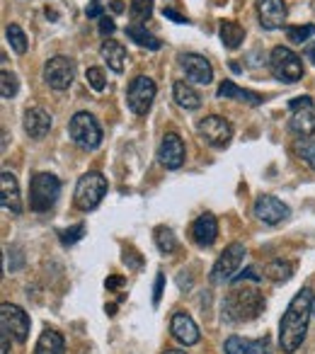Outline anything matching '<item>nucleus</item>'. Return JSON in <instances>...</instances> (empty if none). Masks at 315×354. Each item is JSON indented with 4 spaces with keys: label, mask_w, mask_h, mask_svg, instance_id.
<instances>
[{
    "label": "nucleus",
    "mask_w": 315,
    "mask_h": 354,
    "mask_svg": "<svg viewBox=\"0 0 315 354\" xmlns=\"http://www.w3.org/2000/svg\"><path fill=\"white\" fill-rule=\"evenodd\" d=\"M313 304L315 294L310 291V286H303L286 306L284 315L279 320V347L284 354H294L305 342L310 315H313Z\"/></svg>",
    "instance_id": "1"
},
{
    "label": "nucleus",
    "mask_w": 315,
    "mask_h": 354,
    "mask_svg": "<svg viewBox=\"0 0 315 354\" xmlns=\"http://www.w3.org/2000/svg\"><path fill=\"white\" fill-rule=\"evenodd\" d=\"M265 308V299L257 289H250L245 284H236L223 299V318L228 323H247L255 320Z\"/></svg>",
    "instance_id": "2"
},
{
    "label": "nucleus",
    "mask_w": 315,
    "mask_h": 354,
    "mask_svg": "<svg viewBox=\"0 0 315 354\" xmlns=\"http://www.w3.org/2000/svg\"><path fill=\"white\" fill-rule=\"evenodd\" d=\"M61 194V180L51 172H37L30 183V209L37 214H44L54 209Z\"/></svg>",
    "instance_id": "3"
},
{
    "label": "nucleus",
    "mask_w": 315,
    "mask_h": 354,
    "mask_svg": "<svg viewBox=\"0 0 315 354\" xmlns=\"http://www.w3.org/2000/svg\"><path fill=\"white\" fill-rule=\"evenodd\" d=\"M107 194V177L102 172H85L83 177H78V185H75L73 204L80 212H93L99 207V202Z\"/></svg>",
    "instance_id": "4"
},
{
    "label": "nucleus",
    "mask_w": 315,
    "mask_h": 354,
    "mask_svg": "<svg viewBox=\"0 0 315 354\" xmlns=\"http://www.w3.org/2000/svg\"><path fill=\"white\" fill-rule=\"evenodd\" d=\"M68 133L73 143L83 151H95L102 143V127L90 112H78L68 122Z\"/></svg>",
    "instance_id": "5"
},
{
    "label": "nucleus",
    "mask_w": 315,
    "mask_h": 354,
    "mask_svg": "<svg viewBox=\"0 0 315 354\" xmlns=\"http://www.w3.org/2000/svg\"><path fill=\"white\" fill-rule=\"evenodd\" d=\"M269 71L281 83H298L303 78V64L296 51L289 46H274L269 54Z\"/></svg>",
    "instance_id": "6"
},
{
    "label": "nucleus",
    "mask_w": 315,
    "mask_h": 354,
    "mask_svg": "<svg viewBox=\"0 0 315 354\" xmlns=\"http://www.w3.org/2000/svg\"><path fill=\"white\" fill-rule=\"evenodd\" d=\"M242 260H245V245L242 243H231L226 250L218 255V260L211 267V284H226L233 281L240 272Z\"/></svg>",
    "instance_id": "7"
},
{
    "label": "nucleus",
    "mask_w": 315,
    "mask_h": 354,
    "mask_svg": "<svg viewBox=\"0 0 315 354\" xmlns=\"http://www.w3.org/2000/svg\"><path fill=\"white\" fill-rule=\"evenodd\" d=\"M155 83H153L148 75H136V78L128 83L126 90V104L133 114H148V109L153 107V100H155Z\"/></svg>",
    "instance_id": "8"
},
{
    "label": "nucleus",
    "mask_w": 315,
    "mask_h": 354,
    "mask_svg": "<svg viewBox=\"0 0 315 354\" xmlns=\"http://www.w3.org/2000/svg\"><path fill=\"white\" fill-rule=\"evenodd\" d=\"M197 131L211 148H226L233 138L231 122L223 119V117H218V114H209V117H204L202 122H199Z\"/></svg>",
    "instance_id": "9"
},
{
    "label": "nucleus",
    "mask_w": 315,
    "mask_h": 354,
    "mask_svg": "<svg viewBox=\"0 0 315 354\" xmlns=\"http://www.w3.org/2000/svg\"><path fill=\"white\" fill-rule=\"evenodd\" d=\"M75 78V64L68 56H54L44 64V80L54 90H68Z\"/></svg>",
    "instance_id": "10"
},
{
    "label": "nucleus",
    "mask_w": 315,
    "mask_h": 354,
    "mask_svg": "<svg viewBox=\"0 0 315 354\" xmlns=\"http://www.w3.org/2000/svg\"><path fill=\"white\" fill-rule=\"evenodd\" d=\"M30 315L15 304H3L0 306V328L8 330L17 342H27L30 337Z\"/></svg>",
    "instance_id": "11"
},
{
    "label": "nucleus",
    "mask_w": 315,
    "mask_h": 354,
    "mask_svg": "<svg viewBox=\"0 0 315 354\" xmlns=\"http://www.w3.org/2000/svg\"><path fill=\"white\" fill-rule=\"evenodd\" d=\"M252 214H255L257 221L267 223V226H276V223L286 221L291 212H289V207L281 202V199L271 197V194H262V197L255 199Z\"/></svg>",
    "instance_id": "12"
},
{
    "label": "nucleus",
    "mask_w": 315,
    "mask_h": 354,
    "mask_svg": "<svg viewBox=\"0 0 315 354\" xmlns=\"http://www.w3.org/2000/svg\"><path fill=\"white\" fill-rule=\"evenodd\" d=\"M170 335L178 339L184 347H192L202 339V333H199V325L194 323V318L184 310H178L170 320Z\"/></svg>",
    "instance_id": "13"
},
{
    "label": "nucleus",
    "mask_w": 315,
    "mask_h": 354,
    "mask_svg": "<svg viewBox=\"0 0 315 354\" xmlns=\"http://www.w3.org/2000/svg\"><path fill=\"white\" fill-rule=\"evenodd\" d=\"M158 158H160V162H163L168 170H178V167H182L184 158H187L184 141L178 136V133H165L163 141H160V148H158Z\"/></svg>",
    "instance_id": "14"
},
{
    "label": "nucleus",
    "mask_w": 315,
    "mask_h": 354,
    "mask_svg": "<svg viewBox=\"0 0 315 354\" xmlns=\"http://www.w3.org/2000/svg\"><path fill=\"white\" fill-rule=\"evenodd\" d=\"M0 207H3V212H10V214H15V216H20V214L25 212L17 177L8 170H3V175H0Z\"/></svg>",
    "instance_id": "15"
},
{
    "label": "nucleus",
    "mask_w": 315,
    "mask_h": 354,
    "mask_svg": "<svg viewBox=\"0 0 315 354\" xmlns=\"http://www.w3.org/2000/svg\"><path fill=\"white\" fill-rule=\"evenodd\" d=\"M180 64H182V71L187 75V80L197 85H211L213 83V68L204 56L199 54H184L180 56Z\"/></svg>",
    "instance_id": "16"
},
{
    "label": "nucleus",
    "mask_w": 315,
    "mask_h": 354,
    "mask_svg": "<svg viewBox=\"0 0 315 354\" xmlns=\"http://www.w3.org/2000/svg\"><path fill=\"white\" fill-rule=\"evenodd\" d=\"M257 15H260V25L265 30H279L289 10H286L284 0H257Z\"/></svg>",
    "instance_id": "17"
},
{
    "label": "nucleus",
    "mask_w": 315,
    "mask_h": 354,
    "mask_svg": "<svg viewBox=\"0 0 315 354\" xmlns=\"http://www.w3.org/2000/svg\"><path fill=\"white\" fill-rule=\"evenodd\" d=\"M189 236L197 243L199 248H211L218 238V221L213 214H202V216L194 218L192 228H189Z\"/></svg>",
    "instance_id": "18"
},
{
    "label": "nucleus",
    "mask_w": 315,
    "mask_h": 354,
    "mask_svg": "<svg viewBox=\"0 0 315 354\" xmlns=\"http://www.w3.org/2000/svg\"><path fill=\"white\" fill-rule=\"evenodd\" d=\"M223 352L226 354H271V339H247L240 335H231L223 344Z\"/></svg>",
    "instance_id": "19"
},
{
    "label": "nucleus",
    "mask_w": 315,
    "mask_h": 354,
    "mask_svg": "<svg viewBox=\"0 0 315 354\" xmlns=\"http://www.w3.org/2000/svg\"><path fill=\"white\" fill-rule=\"evenodd\" d=\"M22 124H25V131L30 133L32 138H44L46 133L51 131V114L44 112L41 107H30L25 112V119H22Z\"/></svg>",
    "instance_id": "20"
},
{
    "label": "nucleus",
    "mask_w": 315,
    "mask_h": 354,
    "mask_svg": "<svg viewBox=\"0 0 315 354\" xmlns=\"http://www.w3.org/2000/svg\"><path fill=\"white\" fill-rule=\"evenodd\" d=\"M216 97L218 100H238V102H245V104H250V107H260V104L265 102V100H262V95L252 93V90L238 88L233 80H223V83L218 85Z\"/></svg>",
    "instance_id": "21"
},
{
    "label": "nucleus",
    "mask_w": 315,
    "mask_h": 354,
    "mask_svg": "<svg viewBox=\"0 0 315 354\" xmlns=\"http://www.w3.org/2000/svg\"><path fill=\"white\" fill-rule=\"evenodd\" d=\"M99 56L107 61V66L114 71V73H124L128 54H126V49L119 44V41H114V39L102 41V46H99Z\"/></svg>",
    "instance_id": "22"
},
{
    "label": "nucleus",
    "mask_w": 315,
    "mask_h": 354,
    "mask_svg": "<svg viewBox=\"0 0 315 354\" xmlns=\"http://www.w3.org/2000/svg\"><path fill=\"white\" fill-rule=\"evenodd\" d=\"M35 354H66V339L61 333L46 328L35 344Z\"/></svg>",
    "instance_id": "23"
},
{
    "label": "nucleus",
    "mask_w": 315,
    "mask_h": 354,
    "mask_svg": "<svg viewBox=\"0 0 315 354\" xmlns=\"http://www.w3.org/2000/svg\"><path fill=\"white\" fill-rule=\"evenodd\" d=\"M173 97L182 109H199L202 107V95H199L189 83H184V80H175Z\"/></svg>",
    "instance_id": "24"
},
{
    "label": "nucleus",
    "mask_w": 315,
    "mask_h": 354,
    "mask_svg": "<svg viewBox=\"0 0 315 354\" xmlns=\"http://www.w3.org/2000/svg\"><path fill=\"white\" fill-rule=\"evenodd\" d=\"M218 37H221L223 46L233 51L242 44V39H245V30H242L236 20H221V25H218Z\"/></svg>",
    "instance_id": "25"
},
{
    "label": "nucleus",
    "mask_w": 315,
    "mask_h": 354,
    "mask_svg": "<svg viewBox=\"0 0 315 354\" xmlns=\"http://www.w3.org/2000/svg\"><path fill=\"white\" fill-rule=\"evenodd\" d=\"M289 129L300 138L313 136L315 131V109H305V112H294L289 122Z\"/></svg>",
    "instance_id": "26"
},
{
    "label": "nucleus",
    "mask_w": 315,
    "mask_h": 354,
    "mask_svg": "<svg viewBox=\"0 0 315 354\" xmlns=\"http://www.w3.org/2000/svg\"><path fill=\"white\" fill-rule=\"evenodd\" d=\"M126 37L131 41H136L138 46H146V49H151V51H158L160 46H163L158 37H153L151 32L146 30V25H128Z\"/></svg>",
    "instance_id": "27"
},
{
    "label": "nucleus",
    "mask_w": 315,
    "mask_h": 354,
    "mask_svg": "<svg viewBox=\"0 0 315 354\" xmlns=\"http://www.w3.org/2000/svg\"><path fill=\"white\" fill-rule=\"evenodd\" d=\"M291 274H294V265L286 260H271V262H267V267H265V277L274 281V284L289 281Z\"/></svg>",
    "instance_id": "28"
},
{
    "label": "nucleus",
    "mask_w": 315,
    "mask_h": 354,
    "mask_svg": "<svg viewBox=\"0 0 315 354\" xmlns=\"http://www.w3.org/2000/svg\"><path fill=\"white\" fill-rule=\"evenodd\" d=\"M128 15H131L133 25H146L153 15V0H131Z\"/></svg>",
    "instance_id": "29"
},
{
    "label": "nucleus",
    "mask_w": 315,
    "mask_h": 354,
    "mask_svg": "<svg viewBox=\"0 0 315 354\" xmlns=\"http://www.w3.org/2000/svg\"><path fill=\"white\" fill-rule=\"evenodd\" d=\"M155 245L158 250L163 252V255H173L178 250V238L173 236V231L165 226H158L155 228Z\"/></svg>",
    "instance_id": "30"
},
{
    "label": "nucleus",
    "mask_w": 315,
    "mask_h": 354,
    "mask_svg": "<svg viewBox=\"0 0 315 354\" xmlns=\"http://www.w3.org/2000/svg\"><path fill=\"white\" fill-rule=\"evenodd\" d=\"M296 151H298L300 160H303L305 165L313 167V170H315V138L313 136L300 138V141L296 143Z\"/></svg>",
    "instance_id": "31"
},
{
    "label": "nucleus",
    "mask_w": 315,
    "mask_h": 354,
    "mask_svg": "<svg viewBox=\"0 0 315 354\" xmlns=\"http://www.w3.org/2000/svg\"><path fill=\"white\" fill-rule=\"evenodd\" d=\"M6 37H8V41H10V46L17 51V54H25V51H27V35L22 32V27L8 25Z\"/></svg>",
    "instance_id": "32"
},
{
    "label": "nucleus",
    "mask_w": 315,
    "mask_h": 354,
    "mask_svg": "<svg viewBox=\"0 0 315 354\" xmlns=\"http://www.w3.org/2000/svg\"><path fill=\"white\" fill-rule=\"evenodd\" d=\"M17 90H20V80H17V75L3 71V73H0V95H3L6 100H10L17 95Z\"/></svg>",
    "instance_id": "33"
},
{
    "label": "nucleus",
    "mask_w": 315,
    "mask_h": 354,
    "mask_svg": "<svg viewBox=\"0 0 315 354\" xmlns=\"http://www.w3.org/2000/svg\"><path fill=\"white\" fill-rule=\"evenodd\" d=\"M315 35V25H300V27H286V39L294 44H303Z\"/></svg>",
    "instance_id": "34"
},
{
    "label": "nucleus",
    "mask_w": 315,
    "mask_h": 354,
    "mask_svg": "<svg viewBox=\"0 0 315 354\" xmlns=\"http://www.w3.org/2000/svg\"><path fill=\"white\" fill-rule=\"evenodd\" d=\"M85 78H88L90 88L95 90V93H102L104 88H107V80H104V71L97 68V66H93V68H88V73H85Z\"/></svg>",
    "instance_id": "35"
},
{
    "label": "nucleus",
    "mask_w": 315,
    "mask_h": 354,
    "mask_svg": "<svg viewBox=\"0 0 315 354\" xmlns=\"http://www.w3.org/2000/svg\"><path fill=\"white\" fill-rule=\"evenodd\" d=\"M83 236H85V223H75L73 228L61 231V243H64V245H75Z\"/></svg>",
    "instance_id": "36"
},
{
    "label": "nucleus",
    "mask_w": 315,
    "mask_h": 354,
    "mask_svg": "<svg viewBox=\"0 0 315 354\" xmlns=\"http://www.w3.org/2000/svg\"><path fill=\"white\" fill-rule=\"evenodd\" d=\"M289 109L291 112H305V109H313V97L303 95V97H294L289 102Z\"/></svg>",
    "instance_id": "37"
},
{
    "label": "nucleus",
    "mask_w": 315,
    "mask_h": 354,
    "mask_svg": "<svg viewBox=\"0 0 315 354\" xmlns=\"http://www.w3.org/2000/svg\"><path fill=\"white\" fill-rule=\"evenodd\" d=\"M163 286H165V274H163V272H158L155 284H153V306L160 304V296H163Z\"/></svg>",
    "instance_id": "38"
},
{
    "label": "nucleus",
    "mask_w": 315,
    "mask_h": 354,
    "mask_svg": "<svg viewBox=\"0 0 315 354\" xmlns=\"http://www.w3.org/2000/svg\"><path fill=\"white\" fill-rule=\"evenodd\" d=\"M114 30H117V25H114L112 17H99V35L109 37V35H114Z\"/></svg>",
    "instance_id": "39"
},
{
    "label": "nucleus",
    "mask_w": 315,
    "mask_h": 354,
    "mask_svg": "<svg viewBox=\"0 0 315 354\" xmlns=\"http://www.w3.org/2000/svg\"><path fill=\"white\" fill-rule=\"evenodd\" d=\"M163 15L165 17H168V20H173V22H178V25H187V17H184V15H180V12H175L173 10V8H165V10H163Z\"/></svg>",
    "instance_id": "40"
},
{
    "label": "nucleus",
    "mask_w": 315,
    "mask_h": 354,
    "mask_svg": "<svg viewBox=\"0 0 315 354\" xmlns=\"http://www.w3.org/2000/svg\"><path fill=\"white\" fill-rule=\"evenodd\" d=\"M8 337H10V333L0 328V354H8V352H10V344H8Z\"/></svg>",
    "instance_id": "41"
},
{
    "label": "nucleus",
    "mask_w": 315,
    "mask_h": 354,
    "mask_svg": "<svg viewBox=\"0 0 315 354\" xmlns=\"http://www.w3.org/2000/svg\"><path fill=\"white\" fill-rule=\"evenodd\" d=\"M88 17H102V6H97V3H95V6H90L88 8Z\"/></svg>",
    "instance_id": "42"
},
{
    "label": "nucleus",
    "mask_w": 315,
    "mask_h": 354,
    "mask_svg": "<svg viewBox=\"0 0 315 354\" xmlns=\"http://www.w3.org/2000/svg\"><path fill=\"white\" fill-rule=\"evenodd\" d=\"M305 59H308V61H310V64H313V66H315V44H310V46H308V49H305Z\"/></svg>",
    "instance_id": "43"
},
{
    "label": "nucleus",
    "mask_w": 315,
    "mask_h": 354,
    "mask_svg": "<svg viewBox=\"0 0 315 354\" xmlns=\"http://www.w3.org/2000/svg\"><path fill=\"white\" fill-rule=\"evenodd\" d=\"M119 284H124V279H119V277H112V279H107V289H117Z\"/></svg>",
    "instance_id": "44"
},
{
    "label": "nucleus",
    "mask_w": 315,
    "mask_h": 354,
    "mask_svg": "<svg viewBox=\"0 0 315 354\" xmlns=\"http://www.w3.org/2000/svg\"><path fill=\"white\" fill-rule=\"evenodd\" d=\"M112 10H114V12H124L122 0H112Z\"/></svg>",
    "instance_id": "45"
},
{
    "label": "nucleus",
    "mask_w": 315,
    "mask_h": 354,
    "mask_svg": "<svg viewBox=\"0 0 315 354\" xmlns=\"http://www.w3.org/2000/svg\"><path fill=\"white\" fill-rule=\"evenodd\" d=\"M163 354H187V352H182V349H165Z\"/></svg>",
    "instance_id": "46"
},
{
    "label": "nucleus",
    "mask_w": 315,
    "mask_h": 354,
    "mask_svg": "<svg viewBox=\"0 0 315 354\" xmlns=\"http://www.w3.org/2000/svg\"><path fill=\"white\" fill-rule=\"evenodd\" d=\"M313 315H315V304H313Z\"/></svg>",
    "instance_id": "47"
},
{
    "label": "nucleus",
    "mask_w": 315,
    "mask_h": 354,
    "mask_svg": "<svg viewBox=\"0 0 315 354\" xmlns=\"http://www.w3.org/2000/svg\"><path fill=\"white\" fill-rule=\"evenodd\" d=\"M313 138H315V131H313Z\"/></svg>",
    "instance_id": "48"
}]
</instances>
